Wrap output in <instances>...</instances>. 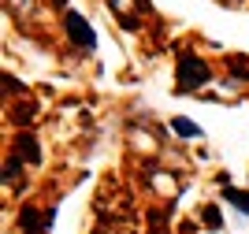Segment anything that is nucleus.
<instances>
[{
	"instance_id": "f257e3e1",
	"label": "nucleus",
	"mask_w": 249,
	"mask_h": 234,
	"mask_svg": "<svg viewBox=\"0 0 249 234\" xmlns=\"http://www.w3.org/2000/svg\"><path fill=\"white\" fill-rule=\"evenodd\" d=\"M208 82V63L197 60V56H178V90L190 93V90H201Z\"/></svg>"
},
{
	"instance_id": "f03ea898",
	"label": "nucleus",
	"mask_w": 249,
	"mask_h": 234,
	"mask_svg": "<svg viewBox=\"0 0 249 234\" xmlns=\"http://www.w3.org/2000/svg\"><path fill=\"white\" fill-rule=\"evenodd\" d=\"M63 26H67V34H71V41L78 45V49H86V52H93L97 49V34H93V26L78 15V11H71L67 19H63Z\"/></svg>"
},
{
	"instance_id": "7ed1b4c3",
	"label": "nucleus",
	"mask_w": 249,
	"mask_h": 234,
	"mask_svg": "<svg viewBox=\"0 0 249 234\" xmlns=\"http://www.w3.org/2000/svg\"><path fill=\"white\" fill-rule=\"evenodd\" d=\"M171 130H175V134H182L186 142L201 138V126H197V123H190V119H182V115H178V119H171Z\"/></svg>"
},
{
	"instance_id": "20e7f679",
	"label": "nucleus",
	"mask_w": 249,
	"mask_h": 234,
	"mask_svg": "<svg viewBox=\"0 0 249 234\" xmlns=\"http://www.w3.org/2000/svg\"><path fill=\"white\" fill-rule=\"evenodd\" d=\"M223 197H227L231 208H238L242 216H249V190H227Z\"/></svg>"
},
{
	"instance_id": "39448f33",
	"label": "nucleus",
	"mask_w": 249,
	"mask_h": 234,
	"mask_svg": "<svg viewBox=\"0 0 249 234\" xmlns=\"http://www.w3.org/2000/svg\"><path fill=\"white\" fill-rule=\"evenodd\" d=\"M208 223H212V231H219V227H223V219H219V212H216V208H208Z\"/></svg>"
},
{
	"instance_id": "423d86ee",
	"label": "nucleus",
	"mask_w": 249,
	"mask_h": 234,
	"mask_svg": "<svg viewBox=\"0 0 249 234\" xmlns=\"http://www.w3.org/2000/svg\"><path fill=\"white\" fill-rule=\"evenodd\" d=\"M108 4H115V8L123 11V8H126V4H134V0H108Z\"/></svg>"
},
{
	"instance_id": "0eeeda50",
	"label": "nucleus",
	"mask_w": 249,
	"mask_h": 234,
	"mask_svg": "<svg viewBox=\"0 0 249 234\" xmlns=\"http://www.w3.org/2000/svg\"><path fill=\"white\" fill-rule=\"evenodd\" d=\"M56 4H67V0H56Z\"/></svg>"
}]
</instances>
